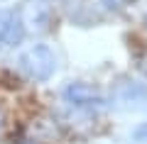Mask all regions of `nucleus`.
<instances>
[{"label":"nucleus","instance_id":"nucleus-1","mask_svg":"<svg viewBox=\"0 0 147 144\" xmlns=\"http://www.w3.org/2000/svg\"><path fill=\"white\" fill-rule=\"evenodd\" d=\"M20 68L25 71L27 78H32L37 83H44L57 71V56H54V52L47 44H32L20 56Z\"/></svg>","mask_w":147,"mask_h":144},{"label":"nucleus","instance_id":"nucleus-2","mask_svg":"<svg viewBox=\"0 0 147 144\" xmlns=\"http://www.w3.org/2000/svg\"><path fill=\"white\" fill-rule=\"evenodd\" d=\"M61 98L64 103H69L71 108L76 110H86V113H93V110H103L105 105V98L98 88H93L91 83H81V81H74V83H66L61 90Z\"/></svg>","mask_w":147,"mask_h":144},{"label":"nucleus","instance_id":"nucleus-3","mask_svg":"<svg viewBox=\"0 0 147 144\" xmlns=\"http://www.w3.org/2000/svg\"><path fill=\"white\" fill-rule=\"evenodd\" d=\"M25 20L20 10H0V46H17L25 39Z\"/></svg>","mask_w":147,"mask_h":144},{"label":"nucleus","instance_id":"nucleus-4","mask_svg":"<svg viewBox=\"0 0 147 144\" xmlns=\"http://www.w3.org/2000/svg\"><path fill=\"white\" fill-rule=\"evenodd\" d=\"M132 139H135V142H140V144H147V122L137 125V127L132 129Z\"/></svg>","mask_w":147,"mask_h":144},{"label":"nucleus","instance_id":"nucleus-5","mask_svg":"<svg viewBox=\"0 0 147 144\" xmlns=\"http://www.w3.org/2000/svg\"><path fill=\"white\" fill-rule=\"evenodd\" d=\"M100 3H103L108 10H118V7H123V3H125V0H100Z\"/></svg>","mask_w":147,"mask_h":144},{"label":"nucleus","instance_id":"nucleus-6","mask_svg":"<svg viewBox=\"0 0 147 144\" xmlns=\"http://www.w3.org/2000/svg\"><path fill=\"white\" fill-rule=\"evenodd\" d=\"M15 144H47V142H42V139H32V137H20Z\"/></svg>","mask_w":147,"mask_h":144}]
</instances>
